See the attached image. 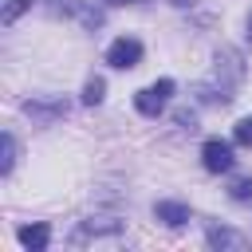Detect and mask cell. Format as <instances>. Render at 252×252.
Wrapping results in <instances>:
<instances>
[{
	"label": "cell",
	"mask_w": 252,
	"mask_h": 252,
	"mask_svg": "<svg viewBox=\"0 0 252 252\" xmlns=\"http://www.w3.org/2000/svg\"><path fill=\"white\" fill-rule=\"evenodd\" d=\"M106 4H134V0H106Z\"/></svg>",
	"instance_id": "9a60e30c"
},
{
	"label": "cell",
	"mask_w": 252,
	"mask_h": 252,
	"mask_svg": "<svg viewBox=\"0 0 252 252\" xmlns=\"http://www.w3.org/2000/svg\"><path fill=\"white\" fill-rule=\"evenodd\" d=\"M232 146L228 142H220V138H209L205 146H201V165L209 169V173H228L232 169Z\"/></svg>",
	"instance_id": "277c9868"
},
{
	"label": "cell",
	"mask_w": 252,
	"mask_h": 252,
	"mask_svg": "<svg viewBox=\"0 0 252 252\" xmlns=\"http://www.w3.org/2000/svg\"><path fill=\"white\" fill-rule=\"evenodd\" d=\"M102 94H106V83L94 75V79H87V87H83V102L87 106H98L102 102Z\"/></svg>",
	"instance_id": "30bf717a"
},
{
	"label": "cell",
	"mask_w": 252,
	"mask_h": 252,
	"mask_svg": "<svg viewBox=\"0 0 252 252\" xmlns=\"http://www.w3.org/2000/svg\"><path fill=\"white\" fill-rule=\"evenodd\" d=\"M205 240H209V248H232V252H244V248H248V236H244V232L220 228V224H213V228L205 232Z\"/></svg>",
	"instance_id": "5b68a950"
},
{
	"label": "cell",
	"mask_w": 252,
	"mask_h": 252,
	"mask_svg": "<svg viewBox=\"0 0 252 252\" xmlns=\"http://www.w3.org/2000/svg\"><path fill=\"white\" fill-rule=\"evenodd\" d=\"M154 217H158L161 224H169V228H181L193 213H189V205H181V201H158V205H154Z\"/></svg>",
	"instance_id": "52a82bcc"
},
{
	"label": "cell",
	"mask_w": 252,
	"mask_h": 252,
	"mask_svg": "<svg viewBox=\"0 0 252 252\" xmlns=\"http://www.w3.org/2000/svg\"><path fill=\"white\" fill-rule=\"evenodd\" d=\"M16 240H20L24 248H32V252H43L47 240H51V228H47L43 220H35V224H20V228H16Z\"/></svg>",
	"instance_id": "8992f818"
},
{
	"label": "cell",
	"mask_w": 252,
	"mask_h": 252,
	"mask_svg": "<svg viewBox=\"0 0 252 252\" xmlns=\"http://www.w3.org/2000/svg\"><path fill=\"white\" fill-rule=\"evenodd\" d=\"M106 63H110V67H118V71L138 67V63H142V43H138L134 35H118V39L106 47Z\"/></svg>",
	"instance_id": "3957f363"
},
{
	"label": "cell",
	"mask_w": 252,
	"mask_h": 252,
	"mask_svg": "<svg viewBox=\"0 0 252 252\" xmlns=\"http://www.w3.org/2000/svg\"><path fill=\"white\" fill-rule=\"evenodd\" d=\"M24 114H32L35 122H51L59 114H67V102L63 98H51V102H39V98H28L24 102Z\"/></svg>",
	"instance_id": "ba28073f"
},
{
	"label": "cell",
	"mask_w": 252,
	"mask_h": 252,
	"mask_svg": "<svg viewBox=\"0 0 252 252\" xmlns=\"http://www.w3.org/2000/svg\"><path fill=\"white\" fill-rule=\"evenodd\" d=\"M0 146H4V158H0V173L8 177V173H12V165H16V138H12V134H4V138H0Z\"/></svg>",
	"instance_id": "8fae6325"
},
{
	"label": "cell",
	"mask_w": 252,
	"mask_h": 252,
	"mask_svg": "<svg viewBox=\"0 0 252 252\" xmlns=\"http://www.w3.org/2000/svg\"><path fill=\"white\" fill-rule=\"evenodd\" d=\"M169 4H177V8H189V4H193V0H169Z\"/></svg>",
	"instance_id": "5bb4252c"
},
{
	"label": "cell",
	"mask_w": 252,
	"mask_h": 252,
	"mask_svg": "<svg viewBox=\"0 0 252 252\" xmlns=\"http://www.w3.org/2000/svg\"><path fill=\"white\" fill-rule=\"evenodd\" d=\"M169 94H173V79H158V83H150V87H142V91L134 94V106H138L146 118H158V114L165 110Z\"/></svg>",
	"instance_id": "7a4b0ae2"
},
{
	"label": "cell",
	"mask_w": 252,
	"mask_h": 252,
	"mask_svg": "<svg viewBox=\"0 0 252 252\" xmlns=\"http://www.w3.org/2000/svg\"><path fill=\"white\" fill-rule=\"evenodd\" d=\"M228 197L240 201V205H248V201H252V177H236V181L228 185Z\"/></svg>",
	"instance_id": "7c38bea8"
},
{
	"label": "cell",
	"mask_w": 252,
	"mask_h": 252,
	"mask_svg": "<svg viewBox=\"0 0 252 252\" xmlns=\"http://www.w3.org/2000/svg\"><path fill=\"white\" fill-rule=\"evenodd\" d=\"M248 39H252V16H248Z\"/></svg>",
	"instance_id": "2e32d148"
},
{
	"label": "cell",
	"mask_w": 252,
	"mask_h": 252,
	"mask_svg": "<svg viewBox=\"0 0 252 252\" xmlns=\"http://www.w3.org/2000/svg\"><path fill=\"white\" fill-rule=\"evenodd\" d=\"M28 8H32V0H4V12H0V24H4V28H12V24H16V20H20L24 12H28Z\"/></svg>",
	"instance_id": "9c48e42d"
},
{
	"label": "cell",
	"mask_w": 252,
	"mask_h": 252,
	"mask_svg": "<svg viewBox=\"0 0 252 252\" xmlns=\"http://www.w3.org/2000/svg\"><path fill=\"white\" fill-rule=\"evenodd\" d=\"M122 240V224L118 220H83L75 232H71V244L83 248V244H118Z\"/></svg>",
	"instance_id": "6da1fadb"
},
{
	"label": "cell",
	"mask_w": 252,
	"mask_h": 252,
	"mask_svg": "<svg viewBox=\"0 0 252 252\" xmlns=\"http://www.w3.org/2000/svg\"><path fill=\"white\" fill-rule=\"evenodd\" d=\"M232 138H236L240 146H252V114H248V118H240V122L232 126Z\"/></svg>",
	"instance_id": "4fadbf2b"
}]
</instances>
